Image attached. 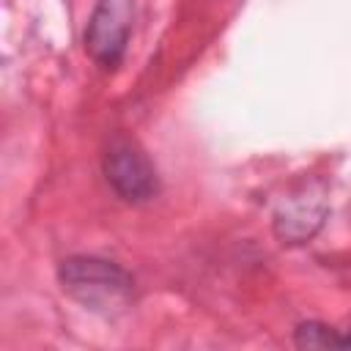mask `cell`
Listing matches in <instances>:
<instances>
[{
  "mask_svg": "<svg viewBox=\"0 0 351 351\" xmlns=\"http://www.w3.org/2000/svg\"><path fill=\"white\" fill-rule=\"evenodd\" d=\"M293 343H296V348H348V340H346V335L340 332V329H332V326H326V324H321V321H304V324H299L296 326V332H293Z\"/></svg>",
  "mask_w": 351,
  "mask_h": 351,
  "instance_id": "5b68a950",
  "label": "cell"
},
{
  "mask_svg": "<svg viewBox=\"0 0 351 351\" xmlns=\"http://www.w3.org/2000/svg\"><path fill=\"white\" fill-rule=\"evenodd\" d=\"M132 22H134L132 0H99L88 19L85 52L104 69L118 66L129 44Z\"/></svg>",
  "mask_w": 351,
  "mask_h": 351,
  "instance_id": "3957f363",
  "label": "cell"
},
{
  "mask_svg": "<svg viewBox=\"0 0 351 351\" xmlns=\"http://www.w3.org/2000/svg\"><path fill=\"white\" fill-rule=\"evenodd\" d=\"M346 335V340H348V348H351V326H348V332H343Z\"/></svg>",
  "mask_w": 351,
  "mask_h": 351,
  "instance_id": "8992f818",
  "label": "cell"
},
{
  "mask_svg": "<svg viewBox=\"0 0 351 351\" xmlns=\"http://www.w3.org/2000/svg\"><path fill=\"white\" fill-rule=\"evenodd\" d=\"M58 280L71 299L101 315L126 310L134 293V280L126 269L93 255L66 258L58 266Z\"/></svg>",
  "mask_w": 351,
  "mask_h": 351,
  "instance_id": "6da1fadb",
  "label": "cell"
},
{
  "mask_svg": "<svg viewBox=\"0 0 351 351\" xmlns=\"http://www.w3.org/2000/svg\"><path fill=\"white\" fill-rule=\"evenodd\" d=\"M326 217V186L321 181H302L274 208V236L282 244L310 241Z\"/></svg>",
  "mask_w": 351,
  "mask_h": 351,
  "instance_id": "277c9868",
  "label": "cell"
},
{
  "mask_svg": "<svg viewBox=\"0 0 351 351\" xmlns=\"http://www.w3.org/2000/svg\"><path fill=\"white\" fill-rule=\"evenodd\" d=\"M104 178L118 197L129 203L151 200L159 192V176L134 137L115 134L104 151Z\"/></svg>",
  "mask_w": 351,
  "mask_h": 351,
  "instance_id": "7a4b0ae2",
  "label": "cell"
}]
</instances>
